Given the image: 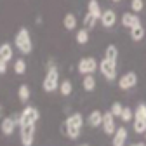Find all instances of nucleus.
Returning <instances> with one entry per match:
<instances>
[{"instance_id": "f257e3e1", "label": "nucleus", "mask_w": 146, "mask_h": 146, "mask_svg": "<svg viewBox=\"0 0 146 146\" xmlns=\"http://www.w3.org/2000/svg\"><path fill=\"white\" fill-rule=\"evenodd\" d=\"M14 45L17 47L21 54H30L33 50V44H31V36H30V31L23 26L17 30L16 33V38H14Z\"/></svg>"}, {"instance_id": "f03ea898", "label": "nucleus", "mask_w": 146, "mask_h": 146, "mask_svg": "<svg viewBox=\"0 0 146 146\" xmlns=\"http://www.w3.org/2000/svg\"><path fill=\"white\" fill-rule=\"evenodd\" d=\"M42 87H44L45 92H54L56 89H59V71H58V68L54 66V64L49 66Z\"/></svg>"}, {"instance_id": "7ed1b4c3", "label": "nucleus", "mask_w": 146, "mask_h": 146, "mask_svg": "<svg viewBox=\"0 0 146 146\" xmlns=\"http://www.w3.org/2000/svg\"><path fill=\"white\" fill-rule=\"evenodd\" d=\"M115 63H117V61L106 59V58L99 63V70H101V73L104 75V78H108L110 82L117 78V64H115Z\"/></svg>"}, {"instance_id": "20e7f679", "label": "nucleus", "mask_w": 146, "mask_h": 146, "mask_svg": "<svg viewBox=\"0 0 146 146\" xmlns=\"http://www.w3.org/2000/svg\"><path fill=\"white\" fill-rule=\"evenodd\" d=\"M19 131H21V144L31 146L35 137V123H23L19 125Z\"/></svg>"}, {"instance_id": "39448f33", "label": "nucleus", "mask_w": 146, "mask_h": 146, "mask_svg": "<svg viewBox=\"0 0 146 146\" xmlns=\"http://www.w3.org/2000/svg\"><path fill=\"white\" fill-rule=\"evenodd\" d=\"M38 117H40L38 110L33 108V106H26L19 115V125H23V123H36Z\"/></svg>"}, {"instance_id": "423d86ee", "label": "nucleus", "mask_w": 146, "mask_h": 146, "mask_svg": "<svg viewBox=\"0 0 146 146\" xmlns=\"http://www.w3.org/2000/svg\"><path fill=\"white\" fill-rule=\"evenodd\" d=\"M96 68H99V63H96L94 58H82L80 63H78V71L84 73V75H90V73H94Z\"/></svg>"}, {"instance_id": "0eeeda50", "label": "nucleus", "mask_w": 146, "mask_h": 146, "mask_svg": "<svg viewBox=\"0 0 146 146\" xmlns=\"http://www.w3.org/2000/svg\"><path fill=\"white\" fill-rule=\"evenodd\" d=\"M136 85H137V75H136L134 71L125 73V75L118 80V87H120V89H123V90L132 89V87H136Z\"/></svg>"}, {"instance_id": "6e6552de", "label": "nucleus", "mask_w": 146, "mask_h": 146, "mask_svg": "<svg viewBox=\"0 0 146 146\" xmlns=\"http://www.w3.org/2000/svg\"><path fill=\"white\" fill-rule=\"evenodd\" d=\"M103 131L104 134H115L117 127H115V120H113V113L111 111H106L103 113Z\"/></svg>"}, {"instance_id": "1a4fd4ad", "label": "nucleus", "mask_w": 146, "mask_h": 146, "mask_svg": "<svg viewBox=\"0 0 146 146\" xmlns=\"http://www.w3.org/2000/svg\"><path fill=\"white\" fill-rule=\"evenodd\" d=\"M16 125H19V118H12V117H7L2 120V125H0V129H2V134L5 136H11L16 129Z\"/></svg>"}, {"instance_id": "9d476101", "label": "nucleus", "mask_w": 146, "mask_h": 146, "mask_svg": "<svg viewBox=\"0 0 146 146\" xmlns=\"http://www.w3.org/2000/svg\"><path fill=\"white\" fill-rule=\"evenodd\" d=\"M99 21L103 23L104 28H113L115 23H117V14H115V11H110V9L108 11H103Z\"/></svg>"}, {"instance_id": "9b49d317", "label": "nucleus", "mask_w": 146, "mask_h": 146, "mask_svg": "<svg viewBox=\"0 0 146 146\" xmlns=\"http://www.w3.org/2000/svg\"><path fill=\"white\" fill-rule=\"evenodd\" d=\"M141 21H139V17H137V14L136 12H123L122 14V25L125 26V28H132V26H136V25H139Z\"/></svg>"}, {"instance_id": "f8f14e48", "label": "nucleus", "mask_w": 146, "mask_h": 146, "mask_svg": "<svg viewBox=\"0 0 146 146\" xmlns=\"http://www.w3.org/2000/svg\"><path fill=\"white\" fill-rule=\"evenodd\" d=\"M125 141H127V131L123 127H118L113 134V146H123Z\"/></svg>"}, {"instance_id": "ddd939ff", "label": "nucleus", "mask_w": 146, "mask_h": 146, "mask_svg": "<svg viewBox=\"0 0 146 146\" xmlns=\"http://www.w3.org/2000/svg\"><path fill=\"white\" fill-rule=\"evenodd\" d=\"M144 26L139 23V25H136V26H132L131 28V38L134 40V42H141L143 38H144Z\"/></svg>"}, {"instance_id": "4468645a", "label": "nucleus", "mask_w": 146, "mask_h": 146, "mask_svg": "<svg viewBox=\"0 0 146 146\" xmlns=\"http://www.w3.org/2000/svg\"><path fill=\"white\" fill-rule=\"evenodd\" d=\"M87 12H90L96 19H101V14H103V11H101V7H99V2L98 0H89V4H87Z\"/></svg>"}, {"instance_id": "2eb2a0df", "label": "nucleus", "mask_w": 146, "mask_h": 146, "mask_svg": "<svg viewBox=\"0 0 146 146\" xmlns=\"http://www.w3.org/2000/svg\"><path fill=\"white\" fill-rule=\"evenodd\" d=\"M87 123L90 125V127H99V125H103V113L101 111H92L89 115V118H87Z\"/></svg>"}, {"instance_id": "dca6fc26", "label": "nucleus", "mask_w": 146, "mask_h": 146, "mask_svg": "<svg viewBox=\"0 0 146 146\" xmlns=\"http://www.w3.org/2000/svg\"><path fill=\"white\" fill-rule=\"evenodd\" d=\"M63 25H64L66 30H75V28H77V17H75V14L68 12V14L64 16V19H63Z\"/></svg>"}, {"instance_id": "f3484780", "label": "nucleus", "mask_w": 146, "mask_h": 146, "mask_svg": "<svg viewBox=\"0 0 146 146\" xmlns=\"http://www.w3.org/2000/svg\"><path fill=\"white\" fill-rule=\"evenodd\" d=\"M82 123H84L82 115H80V113H73V115L68 117V120H66L64 125H73V127H80V129H82Z\"/></svg>"}, {"instance_id": "a211bd4d", "label": "nucleus", "mask_w": 146, "mask_h": 146, "mask_svg": "<svg viewBox=\"0 0 146 146\" xmlns=\"http://www.w3.org/2000/svg\"><path fill=\"white\" fill-rule=\"evenodd\" d=\"M104 58L106 59H111V61H117V58H118V49H117V45H108L106 47V50H104Z\"/></svg>"}, {"instance_id": "6ab92c4d", "label": "nucleus", "mask_w": 146, "mask_h": 146, "mask_svg": "<svg viewBox=\"0 0 146 146\" xmlns=\"http://www.w3.org/2000/svg\"><path fill=\"white\" fill-rule=\"evenodd\" d=\"M0 52H2V59L4 61L12 59V45L11 44H2L0 45Z\"/></svg>"}, {"instance_id": "aec40b11", "label": "nucleus", "mask_w": 146, "mask_h": 146, "mask_svg": "<svg viewBox=\"0 0 146 146\" xmlns=\"http://www.w3.org/2000/svg\"><path fill=\"white\" fill-rule=\"evenodd\" d=\"M82 85H84V89L87 90V92H90V90H94V89H96V78H94L92 75H85Z\"/></svg>"}, {"instance_id": "412c9836", "label": "nucleus", "mask_w": 146, "mask_h": 146, "mask_svg": "<svg viewBox=\"0 0 146 146\" xmlns=\"http://www.w3.org/2000/svg\"><path fill=\"white\" fill-rule=\"evenodd\" d=\"M17 96H19V99H21L23 103H26V101L30 99V89H28L26 84L19 85V89H17Z\"/></svg>"}, {"instance_id": "4be33fe9", "label": "nucleus", "mask_w": 146, "mask_h": 146, "mask_svg": "<svg viewBox=\"0 0 146 146\" xmlns=\"http://www.w3.org/2000/svg\"><path fill=\"white\" fill-rule=\"evenodd\" d=\"M59 92H61L63 96H70V94L73 92V85H71L70 80H64V82L59 84Z\"/></svg>"}, {"instance_id": "5701e85b", "label": "nucleus", "mask_w": 146, "mask_h": 146, "mask_svg": "<svg viewBox=\"0 0 146 146\" xmlns=\"http://www.w3.org/2000/svg\"><path fill=\"white\" fill-rule=\"evenodd\" d=\"M75 38H77V42H78V44H82V45H84V44H87V42H89V30H87V28L78 30Z\"/></svg>"}, {"instance_id": "b1692460", "label": "nucleus", "mask_w": 146, "mask_h": 146, "mask_svg": "<svg viewBox=\"0 0 146 146\" xmlns=\"http://www.w3.org/2000/svg\"><path fill=\"white\" fill-rule=\"evenodd\" d=\"M66 127V136L70 139H77L80 134V127H73V125H64Z\"/></svg>"}, {"instance_id": "393cba45", "label": "nucleus", "mask_w": 146, "mask_h": 146, "mask_svg": "<svg viewBox=\"0 0 146 146\" xmlns=\"http://www.w3.org/2000/svg\"><path fill=\"white\" fill-rule=\"evenodd\" d=\"M134 131H136L137 134H144V132H146V123H144V120L134 118Z\"/></svg>"}, {"instance_id": "a878e982", "label": "nucleus", "mask_w": 146, "mask_h": 146, "mask_svg": "<svg viewBox=\"0 0 146 146\" xmlns=\"http://www.w3.org/2000/svg\"><path fill=\"white\" fill-rule=\"evenodd\" d=\"M96 21H98V19H96V17L90 14V12H87V14H85V17H84V25H85V28H87V30L92 28V26L96 25Z\"/></svg>"}, {"instance_id": "bb28decb", "label": "nucleus", "mask_w": 146, "mask_h": 146, "mask_svg": "<svg viewBox=\"0 0 146 146\" xmlns=\"http://www.w3.org/2000/svg\"><path fill=\"white\" fill-rule=\"evenodd\" d=\"M14 71L17 73V75H23V73L26 71V63H25L23 59H17V61L14 63Z\"/></svg>"}, {"instance_id": "cd10ccee", "label": "nucleus", "mask_w": 146, "mask_h": 146, "mask_svg": "<svg viewBox=\"0 0 146 146\" xmlns=\"http://www.w3.org/2000/svg\"><path fill=\"white\" fill-rule=\"evenodd\" d=\"M131 9H132V12H141L143 9H144V2L143 0H131Z\"/></svg>"}, {"instance_id": "c85d7f7f", "label": "nucleus", "mask_w": 146, "mask_h": 146, "mask_svg": "<svg viewBox=\"0 0 146 146\" xmlns=\"http://www.w3.org/2000/svg\"><path fill=\"white\" fill-rule=\"evenodd\" d=\"M136 118H139V120H144L146 118V104L144 103H141V104H137V110H136Z\"/></svg>"}, {"instance_id": "c756f323", "label": "nucleus", "mask_w": 146, "mask_h": 146, "mask_svg": "<svg viewBox=\"0 0 146 146\" xmlns=\"http://www.w3.org/2000/svg\"><path fill=\"white\" fill-rule=\"evenodd\" d=\"M120 118H122L123 122H131V120L134 118V111H132L131 108H123V111H122Z\"/></svg>"}, {"instance_id": "7c9ffc66", "label": "nucleus", "mask_w": 146, "mask_h": 146, "mask_svg": "<svg viewBox=\"0 0 146 146\" xmlns=\"http://www.w3.org/2000/svg\"><path fill=\"white\" fill-rule=\"evenodd\" d=\"M122 111H123V106H122L118 101H115V103L111 104V113H113V117H120Z\"/></svg>"}, {"instance_id": "2f4dec72", "label": "nucleus", "mask_w": 146, "mask_h": 146, "mask_svg": "<svg viewBox=\"0 0 146 146\" xmlns=\"http://www.w3.org/2000/svg\"><path fill=\"white\" fill-rule=\"evenodd\" d=\"M5 63H7V61H0V75L7 71V64H5Z\"/></svg>"}, {"instance_id": "473e14b6", "label": "nucleus", "mask_w": 146, "mask_h": 146, "mask_svg": "<svg viewBox=\"0 0 146 146\" xmlns=\"http://www.w3.org/2000/svg\"><path fill=\"white\" fill-rule=\"evenodd\" d=\"M132 146H146V143H136V144H132Z\"/></svg>"}, {"instance_id": "72a5a7b5", "label": "nucleus", "mask_w": 146, "mask_h": 146, "mask_svg": "<svg viewBox=\"0 0 146 146\" xmlns=\"http://www.w3.org/2000/svg\"><path fill=\"white\" fill-rule=\"evenodd\" d=\"M0 61H4V59H2V52H0Z\"/></svg>"}, {"instance_id": "f704fd0d", "label": "nucleus", "mask_w": 146, "mask_h": 146, "mask_svg": "<svg viewBox=\"0 0 146 146\" xmlns=\"http://www.w3.org/2000/svg\"><path fill=\"white\" fill-rule=\"evenodd\" d=\"M113 2H120V0H113Z\"/></svg>"}, {"instance_id": "c9c22d12", "label": "nucleus", "mask_w": 146, "mask_h": 146, "mask_svg": "<svg viewBox=\"0 0 146 146\" xmlns=\"http://www.w3.org/2000/svg\"><path fill=\"white\" fill-rule=\"evenodd\" d=\"M144 123H146V118H144Z\"/></svg>"}, {"instance_id": "e433bc0d", "label": "nucleus", "mask_w": 146, "mask_h": 146, "mask_svg": "<svg viewBox=\"0 0 146 146\" xmlns=\"http://www.w3.org/2000/svg\"><path fill=\"white\" fill-rule=\"evenodd\" d=\"M144 137H146V132H144Z\"/></svg>"}, {"instance_id": "4c0bfd02", "label": "nucleus", "mask_w": 146, "mask_h": 146, "mask_svg": "<svg viewBox=\"0 0 146 146\" xmlns=\"http://www.w3.org/2000/svg\"><path fill=\"white\" fill-rule=\"evenodd\" d=\"M82 146H87V144H82Z\"/></svg>"}, {"instance_id": "58836bf2", "label": "nucleus", "mask_w": 146, "mask_h": 146, "mask_svg": "<svg viewBox=\"0 0 146 146\" xmlns=\"http://www.w3.org/2000/svg\"><path fill=\"white\" fill-rule=\"evenodd\" d=\"M0 111H2V108H0Z\"/></svg>"}]
</instances>
